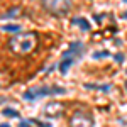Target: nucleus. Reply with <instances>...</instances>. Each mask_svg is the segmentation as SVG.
Returning a JSON list of instances; mask_svg holds the SVG:
<instances>
[{
	"mask_svg": "<svg viewBox=\"0 0 127 127\" xmlns=\"http://www.w3.org/2000/svg\"><path fill=\"white\" fill-rule=\"evenodd\" d=\"M37 46V34L36 32H20L9 39V48L15 54H29Z\"/></svg>",
	"mask_w": 127,
	"mask_h": 127,
	"instance_id": "nucleus-1",
	"label": "nucleus"
},
{
	"mask_svg": "<svg viewBox=\"0 0 127 127\" xmlns=\"http://www.w3.org/2000/svg\"><path fill=\"white\" fill-rule=\"evenodd\" d=\"M41 5L51 15H54V17H64V15H68L69 10H71L73 0H41Z\"/></svg>",
	"mask_w": 127,
	"mask_h": 127,
	"instance_id": "nucleus-2",
	"label": "nucleus"
},
{
	"mask_svg": "<svg viewBox=\"0 0 127 127\" xmlns=\"http://www.w3.org/2000/svg\"><path fill=\"white\" fill-rule=\"evenodd\" d=\"M63 93H66V88L63 87H56V85H53V87H37V88H31L27 90L26 93H24V100H29V102H34V100H37L41 97H49V95H63Z\"/></svg>",
	"mask_w": 127,
	"mask_h": 127,
	"instance_id": "nucleus-3",
	"label": "nucleus"
},
{
	"mask_svg": "<svg viewBox=\"0 0 127 127\" xmlns=\"http://www.w3.org/2000/svg\"><path fill=\"white\" fill-rule=\"evenodd\" d=\"M93 126V117L85 112V110H76L73 117L69 119V127H92Z\"/></svg>",
	"mask_w": 127,
	"mask_h": 127,
	"instance_id": "nucleus-4",
	"label": "nucleus"
},
{
	"mask_svg": "<svg viewBox=\"0 0 127 127\" xmlns=\"http://www.w3.org/2000/svg\"><path fill=\"white\" fill-rule=\"evenodd\" d=\"M83 53H85V44H83L81 41H73V42L68 46V49L61 54V58H75V59H78V58L83 56Z\"/></svg>",
	"mask_w": 127,
	"mask_h": 127,
	"instance_id": "nucleus-5",
	"label": "nucleus"
},
{
	"mask_svg": "<svg viewBox=\"0 0 127 127\" xmlns=\"http://www.w3.org/2000/svg\"><path fill=\"white\" fill-rule=\"evenodd\" d=\"M42 114L49 119H58L61 114H63V105L58 103V102H51L48 105H44L42 108Z\"/></svg>",
	"mask_w": 127,
	"mask_h": 127,
	"instance_id": "nucleus-6",
	"label": "nucleus"
},
{
	"mask_svg": "<svg viewBox=\"0 0 127 127\" xmlns=\"http://www.w3.org/2000/svg\"><path fill=\"white\" fill-rule=\"evenodd\" d=\"M75 61H76L75 58H61V61H59V66H58L59 71H61V75H66V73L69 71V68L75 64Z\"/></svg>",
	"mask_w": 127,
	"mask_h": 127,
	"instance_id": "nucleus-7",
	"label": "nucleus"
},
{
	"mask_svg": "<svg viewBox=\"0 0 127 127\" xmlns=\"http://www.w3.org/2000/svg\"><path fill=\"white\" fill-rule=\"evenodd\" d=\"M71 24H73V26H78L80 29H81V31H85V32L92 29L90 22H88V20L85 19V17H73V20H71Z\"/></svg>",
	"mask_w": 127,
	"mask_h": 127,
	"instance_id": "nucleus-8",
	"label": "nucleus"
},
{
	"mask_svg": "<svg viewBox=\"0 0 127 127\" xmlns=\"http://www.w3.org/2000/svg\"><path fill=\"white\" fill-rule=\"evenodd\" d=\"M19 14H20V7H12V9H9V12H3V14H2V20L14 19V17H17Z\"/></svg>",
	"mask_w": 127,
	"mask_h": 127,
	"instance_id": "nucleus-9",
	"label": "nucleus"
},
{
	"mask_svg": "<svg viewBox=\"0 0 127 127\" xmlns=\"http://www.w3.org/2000/svg\"><path fill=\"white\" fill-rule=\"evenodd\" d=\"M83 88L87 90H102V92H108L110 90V85H95V83H83Z\"/></svg>",
	"mask_w": 127,
	"mask_h": 127,
	"instance_id": "nucleus-10",
	"label": "nucleus"
},
{
	"mask_svg": "<svg viewBox=\"0 0 127 127\" xmlns=\"http://www.w3.org/2000/svg\"><path fill=\"white\" fill-rule=\"evenodd\" d=\"M2 31L3 32H22V27H20V24H3L2 26Z\"/></svg>",
	"mask_w": 127,
	"mask_h": 127,
	"instance_id": "nucleus-11",
	"label": "nucleus"
},
{
	"mask_svg": "<svg viewBox=\"0 0 127 127\" xmlns=\"http://www.w3.org/2000/svg\"><path fill=\"white\" fill-rule=\"evenodd\" d=\"M2 115H3V117H14V119H19V117H20V114L17 112V110H14V108H9V107L2 110Z\"/></svg>",
	"mask_w": 127,
	"mask_h": 127,
	"instance_id": "nucleus-12",
	"label": "nucleus"
},
{
	"mask_svg": "<svg viewBox=\"0 0 127 127\" xmlns=\"http://www.w3.org/2000/svg\"><path fill=\"white\" fill-rule=\"evenodd\" d=\"M19 127H34V124L31 122L29 119H22V120L19 122Z\"/></svg>",
	"mask_w": 127,
	"mask_h": 127,
	"instance_id": "nucleus-13",
	"label": "nucleus"
},
{
	"mask_svg": "<svg viewBox=\"0 0 127 127\" xmlns=\"http://www.w3.org/2000/svg\"><path fill=\"white\" fill-rule=\"evenodd\" d=\"M107 56H110V53H108V51H102V53H93V58H95V59L107 58Z\"/></svg>",
	"mask_w": 127,
	"mask_h": 127,
	"instance_id": "nucleus-14",
	"label": "nucleus"
},
{
	"mask_svg": "<svg viewBox=\"0 0 127 127\" xmlns=\"http://www.w3.org/2000/svg\"><path fill=\"white\" fill-rule=\"evenodd\" d=\"M114 59H115V63L122 64V63H124V59H126V56H124V53H117V54L114 56Z\"/></svg>",
	"mask_w": 127,
	"mask_h": 127,
	"instance_id": "nucleus-15",
	"label": "nucleus"
},
{
	"mask_svg": "<svg viewBox=\"0 0 127 127\" xmlns=\"http://www.w3.org/2000/svg\"><path fill=\"white\" fill-rule=\"evenodd\" d=\"M32 124H36V126L39 127H51V124H48V122H41V120H34V119H29Z\"/></svg>",
	"mask_w": 127,
	"mask_h": 127,
	"instance_id": "nucleus-16",
	"label": "nucleus"
},
{
	"mask_svg": "<svg viewBox=\"0 0 127 127\" xmlns=\"http://www.w3.org/2000/svg\"><path fill=\"white\" fill-rule=\"evenodd\" d=\"M0 127H10V126H9V124H5V122H2V126H0Z\"/></svg>",
	"mask_w": 127,
	"mask_h": 127,
	"instance_id": "nucleus-17",
	"label": "nucleus"
},
{
	"mask_svg": "<svg viewBox=\"0 0 127 127\" xmlns=\"http://www.w3.org/2000/svg\"><path fill=\"white\" fill-rule=\"evenodd\" d=\"M122 17H124V19H127V12H124V14H122Z\"/></svg>",
	"mask_w": 127,
	"mask_h": 127,
	"instance_id": "nucleus-18",
	"label": "nucleus"
},
{
	"mask_svg": "<svg viewBox=\"0 0 127 127\" xmlns=\"http://www.w3.org/2000/svg\"><path fill=\"white\" fill-rule=\"evenodd\" d=\"M124 87H126V92H127V81H126V83H124Z\"/></svg>",
	"mask_w": 127,
	"mask_h": 127,
	"instance_id": "nucleus-19",
	"label": "nucleus"
},
{
	"mask_svg": "<svg viewBox=\"0 0 127 127\" xmlns=\"http://www.w3.org/2000/svg\"><path fill=\"white\" fill-rule=\"evenodd\" d=\"M124 2H126V3H127V0H124Z\"/></svg>",
	"mask_w": 127,
	"mask_h": 127,
	"instance_id": "nucleus-20",
	"label": "nucleus"
},
{
	"mask_svg": "<svg viewBox=\"0 0 127 127\" xmlns=\"http://www.w3.org/2000/svg\"><path fill=\"white\" fill-rule=\"evenodd\" d=\"M126 73H127V69H126Z\"/></svg>",
	"mask_w": 127,
	"mask_h": 127,
	"instance_id": "nucleus-21",
	"label": "nucleus"
}]
</instances>
